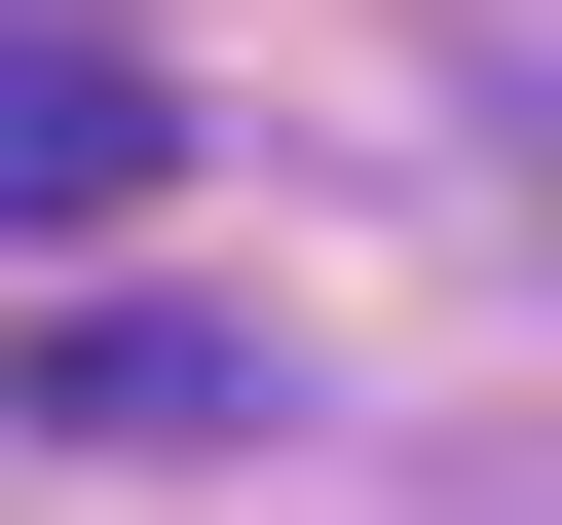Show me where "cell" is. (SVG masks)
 <instances>
[{
	"label": "cell",
	"mask_w": 562,
	"mask_h": 525,
	"mask_svg": "<svg viewBox=\"0 0 562 525\" xmlns=\"http://www.w3.org/2000/svg\"><path fill=\"white\" fill-rule=\"evenodd\" d=\"M150 150H188V113H150L113 38H0V225H150Z\"/></svg>",
	"instance_id": "obj_1"
},
{
	"label": "cell",
	"mask_w": 562,
	"mask_h": 525,
	"mask_svg": "<svg viewBox=\"0 0 562 525\" xmlns=\"http://www.w3.org/2000/svg\"><path fill=\"white\" fill-rule=\"evenodd\" d=\"M38 413H76V450H225V413H262V376H225V338H188V301H76V338H38Z\"/></svg>",
	"instance_id": "obj_2"
}]
</instances>
